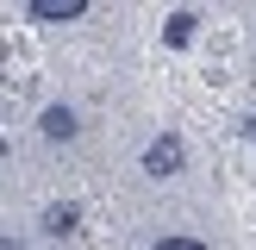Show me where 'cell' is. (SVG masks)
Masks as SVG:
<instances>
[{
  "mask_svg": "<svg viewBox=\"0 0 256 250\" xmlns=\"http://www.w3.org/2000/svg\"><path fill=\"white\" fill-rule=\"evenodd\" d=\"M244 138H256V119H244Z\"/></svg>",
  "mask_w": 256,
  "mask_h": 250,
  "instance_id": "obj_8",
  "label": "cell"
},
{
  "mask_svg": "<svg viewBox=\"0 0 256 250\" xmlns=\"http://www.w3.org/2000/svg\"><path fill=\"white\" fill-rule=\"evenodd\" d=\"M75 232H82V206H69V200L44 206V238H75Z\"/></svg>",
  "mask_w": 256,
  "mask_h": 250,
  "instance_id": "obj_4",
  "label": "cell"
},
{
  "mask_svg": "<svg viewBox=\"0 0 256 250\" xmlns=\"http://www.w3.org/2000/svg\"><path fill=\"white\" fill-rule=\"evenodd\" d=\"M75 132H82L75 106H44V112H38V138H44V144H69Z\"/></svg>",
  "mask_w": 256,
  "mask_h": 250,
  "instance_id": "obj_2",
  "label": "cell"
},
{
  "mask_svg": "<svg viewBox=\"0 0 256 250\" xmlns=\"http://www.w3.org/2000/svg\"><path fill=\"white\" fill-rule=\"evenodd\" d=\"M182 162H188V144H182L175 132H156V138L144 144V175H150V182H169V175H182Z\"/></svg>",
  "mask_w": 256,
  "mask_h": 250,
  "instance_id": "obj_1",
  "label": "cell"
},
{
  "mask_svg": "<svg viewBox=\"0 0 256 250\" xmlns=\"http://www.w3.org/2000/svg\"><path fill=\"white\" fill-rule=\"evenodd\" d=\"M194 25H200V19H194V12H188V6H182V12H169V25H162V38H169V44H175V50H182V44H188V38H194Z\"/></svg>",
  "mask_w": 256,
  "mask_h": 250,
  "instance_id": "obj_5",
  "label": "cell"
},
{
  "mask_svg": "<svg viewBox=\"0 0 256 250\" xmlns=\"http://www.w3.org/2000/svg\"><path fill=\"white\" fill-rule=\"evenodd\" d=\"M32 19H44V25H69V19H88V0H32Z\"/></svg>",
  "mask_w": 256,
  "mask_h": 250,
  "instance_id": "obj_3",
  "label": "cell"
},
{
  "mask_svg": "<svg viewBox=\"0 0 256 250\" xmlns=\"http://www.w3.org/2000/svg\"><path fill=\"white\" fill-rule=\"evenodd\" d=\"M156 250H206V244H200V238H162Z\"/></svg>",
  "mask_w": 256,
  "mask_h": 250,
  "instance_id": "obj_6",
  "label": "cell"
},
{
  "mask_svg": "<svg viewBox=\"0 0 256 250\" xmlns=\"http://www.w3.org/2000/svg\"><path fill=\"white\" fill-rule=\"evenodd\" d=\"M0 250H25V244H19V238H0Z\"/></svg>",
  "mask_w": 256,
  "mask_h": 250,
  "instance_id": "obj_7",
  "label": "cell"
}]
</instances>
